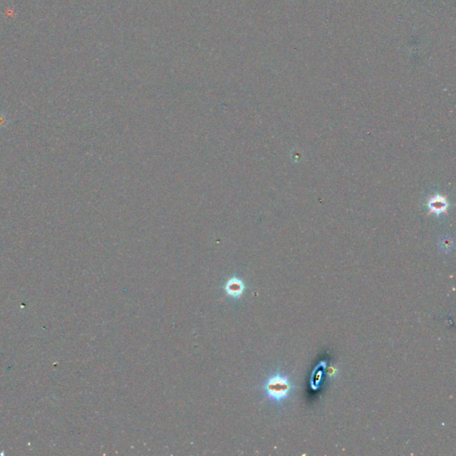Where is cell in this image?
Returning a JSON list of instances; mask_svg holds the SVG:
<instances>
[{
	"label": "cell",
	"instance_id": "obj_1",
	"mask_svg": "<svg viewBox=\"0 0 456 456\" xmlns=\"http://www.w3.org/2000/svg\"><path fill=\"white\" fill-rule=\"evenodd\" d=\"M264 391L271 401L281 403L290 395L292 385L286 377L277 373L268 378L264 384Z\"/></svg>",
	"mask_w": 456,
	"mask_h": 456
},
{
	"label": "cell",
	"instance_id": "obj_2",
	"mask_svg": "<svg viewBox=\"0 0 456 456\" xmlns=\"http://www.w3.org/2000/svg\"><path fill=\"white\" fill-rule=\"evenodd\" d=\"M427 206L428 208V212L427 216H430L431 214L435 215H440V214H447L448 215V207H449V202L447 201V196H444L441 194H435L433 196L428 198Z\"/></svg>",
	"mask_w": 456,
	"mask_h": 456
},
{
	"label": "cell",
	"instance_id": "obj_3",
	"mask_svg": "<svg viewBox=\"0 0 456 456\" xmlns=\"http://www.w3.org/2000/svg\"><path fill=\"white\" fill-rule=\"evenodd\" d=\"M244 290V283L239 278H231L225 285V292L233 299L241 298Z\"/></svg>",
	"mask_w": 456,
	"mask_h": 456
},
{
	"label": "cell",
	"instance_id": "obj_4",
	"mask_svg": "<svg viewBox=\"0 0 456 456\" xmlns=\"http://www.w3.org/2000/svg\"><path fill=\"white\" fill-rule=\"evenodd\" d=\"M7 123H8L7 122V117L5 116V114L0 113V128L5 127Z\"/></svg>",
	"mask_w": 456,
	"mask_h": 456
}]
</instances>
